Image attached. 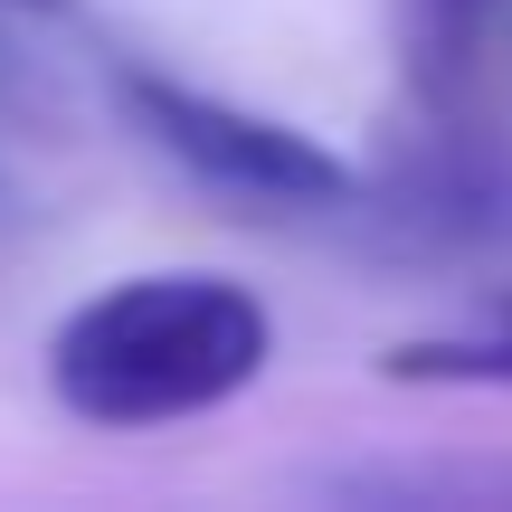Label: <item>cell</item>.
Returning <instances> with one entry per match:
<instances>
[{"instance_id":"1","label":"cell","mask_w":512,"mask_h":512,"mask_svg":"<svg viewBox=\"0 0 512 512\" xmlns=\"http://www.w3.org/2000/svg\"><path fill=\"white\" fill-rule=\"evenodd\" d=\"M266 351H275V323L238 275L162 266V275L95 285L48 332V389L67 418L133 437V427H181L247 399Z\"/></svg>"},{"instance_id":"2","label":"cell","mask_w":512,"mask_h":512,"mask_svg":"<svg viewBox=\"0 0 512 512\" xmlns=\"http://www.w3.org/2000/svg\"><path fill=\"white\" fill-rule=\"evenodd\" d=\"M114 95H124L133 133H143L152 152H171V162L200 190H219V200L285 209V219H342V209H361V171H351L342 152H323L313 133L275 124V114H247V105H228V95H200V86L152 76V67H124Z\"/></svg>"},{"instance_id":"3","label":"cell","mask_w":512,"mask_h":512,"mask_svg":"<svg viewBox=\"0 0 512 512\" xmlns=\"http://www.w3.org/2000/svg\"><path fill=\"white\" fill-rule=\"evenodd\" d=\"M304 494L351 512H512V456H361Z\"/></svg>"},{"instance_id":"4","label":"cell","mask_w":512,"mask_h":512,"mask_svg":"<svg viewBox=\"0 0 512 512\" xmlns=\"http://www.w3.org/2000/svg\"><path fill=\"white\" fill-rule=\"evenodd\" d=\"M380 370L408 380V389H512V285H494L465 313H446L418 342H399Z\"/></svg>"}]
</instances>
